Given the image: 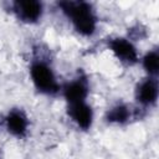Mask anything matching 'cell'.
<instances>
[{"instance_id":"obj_9","label":"cell","mask_w":159,"mask_h":159,"mask_svg":"<svg viewBox=\"0 0 159 159\" xmlns=\"http://www.w3.org/2000/svg\"><path fill=\"white\" fill-rule=\"evenodd\" d=\"M66 114L70 120L82 132H88L93 125L94 111L87 101L66 104Z\"/></svg>"},{"instance_id":"obj_12","label":"cell","mask_w":159,"mask_h":159,"mask_svg":"<svg viewBox=\"0 0 159 159\" xmlns=\"http://www.w3.org/2000/svg\"><path fill=\"white\" fill-rule=\"evenodd\" d=\"M2 128V122H1V119H0V129Z\"/></svg>"},{"instance_id":"obj_5","label":"cell","mask_w":159,"mask_h":159,"mask_svg":"<svg viewBox=\"0 0 159 159\" xmlns=\"http://www.w3.org/2000/svg\"><path fill=\"white\" fill-rule=\"evenodd\" d=\"M144 113L145 112L140 111L137 107H132L129 103L124 101H117L106 109L103 122L107 125L124 127L129 124L133 119H139L140 117H143Z\"/></svg>"},{"instance_id":"obj_10","label":"cell","mask_w":159,"mask_h":159,"mask_svg":"<svg viewBox=\"0 0 159 159\" xmlns=\"http://www.w3.org/2000/svg\"><path fill=\"white\" fill-rule=\"evenodd\" d=\"M139 62H140V66H142L145 76L158 78V75H159V48L157 46L145 51L143 53V56H140Z\"/></svg>"},{"instance_id":"obj_7","label":"cell","mask_w":159,"mask_h":159,"mask_svg":"<svg viewBox=\"0 0 159 159\" xmlns=\"http://www.w3.org/2000/svg\"><path fill=\"white\" fill-rule=\"evenodd\" d=\"M2 128L16 139H26L30 133V118L21 107H11L1 119Z\"/></svg>"},{"instance_id":"obj_1","label":"cell","mask_w":159,"mask_h":159,"mask_svg":"<svg viewBox=\"0 0 159 159\" xmlns=\"http://www.w3.org/2000/svg\"><path fill=\"white\" fill-rule=\"evenodd\" d=\"M29 76L37 93L56 97L61 92V84L50 56L39 45L34 47L29 63Z\"/></svg>"},{"instance_id":"obj_3","label":"cell","mask_w":159,"mask_h":159,"mask_svg":"<svg viewBox=\"0 0 159 159\" xmlns=\"http://www.w3.org/2000/svg\"><path fill=\"white\" fill-rule=\"evenodd\" d=\"M10 14L21 24L37 25L45 15V4L40 0H14L9 2Z\"/></svg>"},{"instance_id":"obj_2","label":"cell","mask_w":159,"mask_h":159,"mask_svg":"<svg viewBox=\"0 0 159 159\" xmlns=\"http://www.w3.org/2000/svg\"><path fill=\"white\" fill-rule=\"evenodd\" d=\"M56 6L68 20L77 35L86 39L96 35L99 19L92 2L82 0H66L57 1Z\"/></svg>"},{"instance_id":"obj_4","label":"cell","mask_w":159,"mask_h":159,"mask_svg":"<svg viewBox=\"0 0 159 159\" xmlns=\"http://www.w3.org/2000/svg\"><path fill=\"white\" fill-rule=\"evenodd\" d=\"M107 48L112 52L116 60L125 67H132L139 63V51L135 42L129 40L127 36H112L106 40Z\"/></svg>"},{"instance_id":"obj_11","label":"cell","mask_w":159,"mask_h":159,"mask_svg":"<svg viewBox=\"0 0 159 159\" xmlns=\"http://www.w3.org/2000/svg\"><path fill=\"white\" fill-rule=\"evenodd\" d=\"M145 36H147V29L143 25H140V24H137L135 26L130 27V30L128 31V35H127V37L129 40H132L133 42L140 41Z\"/></svg>"},{"instance_id":"obj_8","label":"cell","mask_w":159,"mask_h":159,"mask_svg":"<svg viewBox=\"0 0 159 159\" xmlns=\"http://www.w3.org/2000/svg\"><path fill=\"white\" fill-rule=\"evenodd\" d=\"M91 91V84L87 75L78 72L72 80L61 84L60 94L63 97L66 104L78 103L87 101Z\"/></svg>"},{"instance_id":"obj_6","label":"cell","mask_w":159,"mask_h":159,"mask_svg":"<svg viewBox=\"0 0 159 159\" xmlns=\"http://www.w3.org/2000/svg\"><path fill=\"white\" fill-rule=\"evenodd\" d=\"M159 97V82L157 77L144 76L134 87L135 107L145 112L157 106Z\"/></svg>"}]
</instances>
